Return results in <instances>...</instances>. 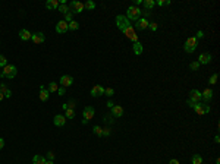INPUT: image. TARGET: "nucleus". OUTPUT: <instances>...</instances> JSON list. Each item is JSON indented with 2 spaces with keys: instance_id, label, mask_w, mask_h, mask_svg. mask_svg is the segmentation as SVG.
Listing matches in <instances>:
<instances>
[{
  "instance_id": "nucleus-33",
  "label": "nucleus",
  "mask_w": 220,
  "mask_h": 164,
  "mask_svg": "<svg viewBox=\"0 0 220 164\" xmlns=\"http://www.w3.org/2000/svg\"><path fill=\"white\" fill-rule=\"evenodd\" d=\"M4 66H7V59L3 54H0V68H4Z\"/></svg>"
},
{
  "instance_id": "nucleus-2",
  "label": "nucleus",
  "mask_w": 220,
  "mask_h": 164,
  "mask_svg": "<svg viewBox=\"0 0 220 164\" xmlns=\"http://www.w3.org/2000/svg\"><path fill=\"white\" fill-rule=\"evenodd\" d=\"M125 16L128 18V21H135V22H136V21L141 18V9H139L138 6H129Z\"/></svg>"
},
{
  "instance_id": "nucleus-43",
  "label": "nucleus",
  "mask_w": 220,
  "mask_h": 164,
  "mask_svg": "<svg viewBox=\"0 0 220 164\" xmlns=\"http://www.w3.org/2000/svg\"><path fill=\"white\" fill-rule=\"evenodd\" d=\"M68 107H69V109H75V100H71V101L68 103Z\"/></svg>"
},
{
  "instance_id": "nucleus-42",
  "label": "nucleus",
  "mask_w": 220,
  "mask_h": 164,
  "mask_svg": "<svg viewBox=\"0 0 220 164\" xmlns=\"http://www.w3.org/2000/svg\"><path fill=\"white\" fill-rule=\"evenodd\" d=\"M7 89H9V88H7V86H6V85H4V83H0V91H1V92H3V95H4V92H6V91H7Z\"/></svg>"
},
{
  "instance_id": "nucleus-51",
  "label": "nucleus",
  "mask_w": 220,
  "mask_h": 164,
  "mask_svg": "<svg viewBox=\"0 0 220 164\" xmlns=\"http://www.w3.org/2000/svg\"><path fill=\"white\" fill-rule=\"evenodd\" d=\"M214 142H216V144H219V142H220V138H219V135H216V136H214Z\"/></svg>"
},
{
  "instance_id": "nucleus-29",
  "label": "nucleus",
  "mask_w": 220,
  "mask_h": 164,
  "mask_svg": "<svg viewBox=\"0 0 220 164\" xmlns=\"http://www.w3.org/2000/svg\"><path fill=\"white\" fill-rule=\"evenodd\" d=\"M84 9H88V10L95 9V3H94V1H91V0H88V1L84 3Z\"/></svg>"
},
{
  "instance_id": "nucleus-13",
  "label": "nucleus",
  "mask_w": 220,
  "mask_h": 164,
  "mask_svg": "<svg viewBox=\"0 0 220 164\" xmlns=\"http://www.w3.org/2000/svg\"><path fill=\"white\" fill-rule=\"evenodd\" d=\"M110 110H112V116H113V117H122V116H123V107H122V106L115 104Z\"/></svg>"
},
{
  "instance_id": "nucleus-55",
  "label": "nucleus",
  "mask_w": 220,
  "mask_h": 164,
  "mask_svg": "<svg viewBox=\"0 0 220 164\" xmlns=\"http://www.w3.org/2000/svg\"><path fill=\"white\" fill-rule=\"evenodd\" d=\"M45 164H54V163H53V161H50V160H47V161H45Z\"/></svg>"
},
{
  "instance_id": "nucleus-47",
  "label": "nucleus",
  "mask_w": 220,
  "mask_h": 164,
  "mask_svg": "<svg viewBox=\"0 0 220 164\" xmlns=\"http://www.w3.org/2000/svg\"><path fill=\"white\" fill-rule=\"evenodd\" d=\"M3 147H4V139H3V138H0V150H1Z\"/></svg>"
},
{
  "instance_id": "nucleus-19",
  "label": "nucleus",
  "mask_w": 220,
  "mask_h": 164,
  "mask_svg": "<svg viewBox=\"0 0 220 164\" xmlns=\"http://www.w3.org/2000/svg\"><path fill=\"white\" fill-rule=\"evenodd\" d=\"M40 100H41V101H44V103L48 100V91L45 89V86H44V85H41V86H40Z\"/></svg>"
},
{
  "instance_id": "nucleus-8",
  "label": "nucleus",
  "mask_w": 220,
  "mask_h": 164,
  "mask_svg": "<svg viewBox=\"0 0 220 164\" xmlns=\"http://www.w3.org/2000/svg\"><path fill=\"white\" fill-rule=\"evenodd\" d=\"M211 53H203V54H200V57H198V63L200 65H208L210 62H211Z\"/></svg>"
},
{
  "instance_id": "nucleus-9",
  "label": "nucleus",
  "mask_w": 220,
  "mask_h": 164,
  "mask_svg": "<svg viewBox=\"0 0 220 164\" xmlns=\"http://www.w3.org/2000/svg\"><path fill=\"white\" fill-rule=\"evenodd\" d=\"M104 86H101V85H94L92 88H91V95L92 97H100V95H104Z\"/></svg>"
},
{
  "instance_id": "nucleus-36",
  "label": "nucleus",
  "mask_w": 220,
  "mask_h": 164,
  "mask_svg": "<svg viewBox=\"0 0 220 164\" xmlns=\"http://www.w3.org/2000/svg\"><path fill=\"white\" fill-rule=\"evenodd\" d=\"M104 94H106L107 97H113V95H115V89H113V88H106V89H104Z\"/></svg>"
},
{
  "instance_id": "nucleus-31",
  "label": "nucleus",
  "mask_w": 220,
  "mask_h": 164,
  "mask_svg": "<svg viewBox=\"0 0 220 164\" xmlns=\"http://www.w3.org/2000/svg\"><path fill=\"white\" fill-rule=\"evenodd\" d=\"M92 132H94L97 136H103V127H101V126H94V127H92Z\"/></svg>"
},
{
  "instance_id": "nucleus-24",
  "label": "nucleus",
  "mask_w": 220,
  "mask_h": 164,
  "mask_svg": "<svg viewBox=\"0 0 220 164\" xmlns=\"http://www.w3.org/2000/svg\"><path fill=\"white\" fill-rule=\"evenodd\" d=\"M191 163L192 164H203V157L200 154H194L192 158H191Z\"/></svg>"
},
{
  "instance_id": "nucleus-11",
  "label": "nucleus",
  "mask_w": 220,
  "mask_h": 164,
  "mask_svg": "<svg viewBox=\"0 0 220 164\" xmlns=\"http://www.w3.org/2000/svg\"><path fill=\"white\" fill-rule=\"evenodd\" d=\"M148 21L145 19V18H139L138 21H136V24H135V28L138 29V31H142V29H147L148 28Z\"/></svg>"
},
{
  "instance_id": "nucleus-18",
  "label": "nucleus",
  "mask_w": 220,
  "mask_h": 164,
  "mask_svg": "<svg viewBox=\"0 0 220 164\" xmlns=\"http://www.w3.org/2000/svg\"><path fill=\"white\" fill-rule=\"evenodd\" d=\"M31 37H32V34H31L28 29H21V31H19V38L22 41L31 40Z\"/></svg>"
},
{
  "instance_id": "nucleus-20",
  "label": "nucleus",
  "mask_w": 220,
  "mask_h": 164,
  "mask_svg": "<svg viewBox=\"0 0 220 164\" xmlns=\"http://www.w3.org/2000/svg\"><path fill=\"white\" fill-rule=\"evenodd\" d=\"M45 7L47 9H51V10L57 9L59 7V0H47L45 1Z\"/></svg>"
},
{
  "instance_id": "nucleus-54",
  "label": "nucleus",
  "mask_w": 220,
  "mask_h": 164,
  "mask_svg": "<svg viewBox=\"0 0 220 164\" xmlns=\"http://www.w3.org/2000/svg\"><path fill=\"white\" fill-rule=\"evenodd\" d=\"M3 98H4V95H3V92H1V91H0V101H1V100H3Z\"/></svg>"
},
{
  "instance_id": "nucleus-37",
  "label": "nucleus",
  "mask_w": 220,
  "mask_h": 164,
  "mask_svg": "<svg viewBox=\"0 0 220 164\" xmlns=\"http://www.w3.org/2000/svg\"><path fill=\"white\" fill-rule=\"evenodd\" d=\"M148 28H150L151 31H157V28H159V25H157L156 22H150V24H148Z\"/></svg>"
},
{
  "instance_id": "nucleus-7",
  "label": "nucleus",
  "mask_w": 220,
  "mask_h": 164,
  "mask_svg": "<svg viewBox=\"0 0 220 164\" xmlns=\"http://www.w3.org/2000/svg\"><path fill=\"white\" fill-rule=\"evenodd\" d=\"M123 34L129 38L131 41H133V42H136L138 41V35H136V32H135V29H133V27H129V28H126L125 31H123Z\"/></svg>"
},
{
  "instance_id": "nucleus-35",
  "label": "nucleus",
  "mask_w": 220,
  "mask_h": 164,
  "mask_svg": "<svg viewBox=\"0 0 220 164\" xmlns=\"http://www.w3.org/2000/svg\"><path fill=\"white\" fill-rule=\"evenodd\" d=\"M189 69H191V70H198V69H200V63H198V62H192V63L189 65Z\"/></svg>"
},
{
  "instance_id": "nucleus-56",
  "label": "nucleus",
  "mask_w": 220,
  "mask_h": 164,
  "mask_svg": "<svg viewBox=\"0 0 220 164\" xmlns=\"http://www.w3.org/2000/svg\"><path fill=\"white\" fill-rule=\"evenodd\" d=\"M216 164H220V158H217V160H216Z\"/></svg>"
},
{
  "instance_id": "nucleus-39",
  "label": "nucleus",
  "mask_w": 220,
  "mask_h": 164,
  "mask_svg": "<svg viewBox=\"0 0 220 164\" xmlns=\"http://www.w3.org/2000/svg\"><path fill=\"white\" fill-rule=\"evenodd\" d=\"M186 104H188V106H189L191 109H194V107H195V106H197L198 103H194L192 100H189V98H188V100H186Z\"/></svg>"
},
{
  "instance_id": "nucleus-45",
  "label": "nucleus",
  "mask_w": 220,
  "mask_h": 164,
  "mask_svg": "<svg viewBox=\"0 0 220 164\" xmlns=\"http://www.w3.org/2000/svg\"><path fill=\"white\" fill-rule=\"evenodd\" d=\"M203 37H204V32H203V31H198V32H197V37H195V38H203Z\"/></svg>"
},
{
  "instance_id": "nucleus-46",
  "label": "nucleus",
  "mask_w": 220,
  "mask_h": 164,
  "mask_svg": "<svg viewBox=\"0 0 220 164\" xmlns=\"http://www.w3.org/2000/svg\"><path fill=\"white\" fill-rule=\"evenodd\" d=\"M10 95H12V91H10V89H7V91L4 92V98H9Z\"/></svg>"
},
{
  "instance_id": "nucleus-3",
  "label": "nucleus",
  "mask_w": 220,
  "mask_h": 164,
  "mask_svg": "<svg viewBox=\"0 0 220 164\" xmlns=\"http://www.w3.org/2000/svg\"><path fill=\"white\" fill-rule=\"evenodd\" d=\"M116 25H118V28L123 32L126 28H129L131 27V24H129V21H128V18L125 16V15H118L116 16Z\"/></svg>"
},
{
  "instance_id": "nucleus-16",
  "label": "nucleus",
  "mask_w": 220,
  "mask_h": 164,
  "mask_svg": "<svg viewBox=\"0 0 220 164\" xmlns=\"http://www.w3.org/2000/svg\"><path fill=\"white\" fill-rule=\"evenodd\" d=\"M31 40L34 41L35 44H43L44 41H45V35H44L43 32H34L32 37H31Z\"/></svg>"
},
{
  "instance_id": "nucleus-30",
  "label": "nucleus",
  "mask_w": 220,
  "mask_h": 164,
  "mask_svg": "<svg viewBox=\"0 0 220 164\" xmlns=\"http://www.w3.org/2000/svg\"><path fill=\"white\" fill-rule=\"evenodd\" d=\"M65 117L74 119V117H75V111H74V109H68V110H65Z\"/></svg>"
},
{
  "instance_id": "nucleus-52",
  "label": "nucleus",
  "mask_w": 220,
  "mask_h": 164,
  "mask_svg": "<svg viewBox=\"0 0 220 164\" xmlns=\"http://www.w3.org/2000/svg\"><path fill=\"white\" fill-rule=\"evenodd\" d=\"M142 3V0H135V6H138V4H141Z\"/></svg>"
},
{
  "instance_id": "nucleus-41",
  "label": "nucleus",
  "mask_w": 220,
  "mask_h": 164,
  "mask_svg": "<svg viewBox=\"0 0 220 164\" xmlns=\"http://www.w3.org/2000/svg\"><path fill=\"white\" fill-rule=\"evenodd\" d=\"M47 160H50V161H53V160H54V152H53V151L47 152Z\"/></svg>"
},
{
  "instance_id": "nucleus-48",
  "label": "nucleus",
  "mask_w": 220,
  "mask_h": 164,
  "mask_svg": "<svg viewBox=\"0 0 220 164\" xmlns=\"http://www.w3.org/2000/svg\"><path fill=\"white\" fill-rule=\"evenodd\" d=\"M169 164H179V161H177L176 158H172V160L169 161Z\"/></svg>"
},
{
  "instance_id": "nucleus-17",
  "label": "nucleus",
  "mask_w": 220,
  "mask_h": 164,
  "mask_svg": "<svg viewBox=\"0 0 220 164\" xmlns=\"http://www.w3.org/2000/svg\"><path fill=\"white\" fill-rule=\"evenodd\" d=\"M213 94H214V92H213V89L207 88V89H204V91L201 92V100H204V101L207 103V101H210V100L213 98Z\"/></svg>"
},
{
  "instance_id": "nucleus-22",
  "label": "nucleus",
  "mask_w": 220,
  "mask_h": 164,
  "mask_svg": "<svg viewBox=\"0 0 220 164\" xmlns=\"http://www.w3.org/2000/svg\"><path fill=\"white\" fill-rule=\"evenodd\" d=\"M142 6L145 7V10H150V12H151V9L156 6V1H154V0H144V1H142Z\"/></svg>"
},
{
  "instance_id": "nucleus-32",
  "label": "nucleus",
  "mask_w": 220,
  "mask_h": 164,
  "mask_svg": "<svg viewBox=\"0 0 220 164\" xmlns=\"http://www.w3.org/2000/svg\"><path fill=\"white\" fill-rule=\"evenodd\" d=\"M63 21H66L68 24H69L71 21H74V13H72V12L69 10V12H68V13L65 15V19H63Z\"/></svg>"
},
{
  "instance_id": "nucleus-34",
  "label": "nucleus",
  "mask_w": 220,
  "mask_h": 164,
  "mask_svg": "<svg viewBox=\"0 0 220 164\" xmlns=\"http://www.w3.org/2000/svg\"><path fill=\"white\" fill-rule=\"evenodd\" d=\"M217 78H219V76H217V73H213V75L210 76V81H208V83H210V85H214V83H217Z\"/></svg>"
},
{
  "instance_id": "nucleus-1",
  "label": "nucleus",
  "mask_w": 220,
  "mask_h": 164,
  "mask_svg": "<svg viewBox=\"0 0 220 164\" xmlns=\"http://www.w3.org/2000/svg\"><path fill=\"white\" fill-rule=\"evenodd\" d=\"M16 73H18L16 66H13V65H7V66L3 68L0 76H1V78H6V79H13V78L16 76Z\"/></svg>"
},
{
  "instance_id": "nucleus-27",
  "label": "nucleus",
  "mask_w": 220,
  "mask_h": 164,
  "mask_svg": "<svg viewBox=\"0 0 220 164\" xmlns=\"http://www.w3.org/2000/svg\"><path fill=\"white\" fill-rule=\"evenodd\" d=\"M68 27H69V29H71V31H76V29L79 28V24H78L76 21H71V22L68 24Z\"/></svg>"
},
{
  "instance_id": "nucleus-23",
  "label": "nucleus",
  "mask_w": 220,
  "mask_h": 164,
  "mask_svg": "<svg viewBox=\"0 0 220 164\" xmlns=\"http://www.w3.org/2000/svg\"><path fill=\"white\" fill-rule=\"evenodd\" d=\"M45 158H44L43 155H34L32 157V164H45Z\"/></svg>"
},
{
  "instance_id": "nucleus-38",
  "label": "nucleus",
  "mask_w": 220,
  "mask_h": 164,
  "mask_svg": "<svg viewBox=\"0 0 220 164\" xmlns=\"http://www.w3.org/2000/svg\"><path fill=\"white\" fill-rule=\"evenodd\" d=\"M203 110H204V114H208L210 113V106L207 103H203Z\"/></svg>"
},
{
  "instance_id": "nucleus-14",
  "label": "nucleus",
  "mask_w": 220,
  "mask_h": 164,
  "mask_svg": "<svg viewBox=\"0 0 220 164\" xmlns=\"http://www.w3.org/2000/svg\"><path fill=\"white\" fill-rule=\"evenodd\" d=\"M53 123H54V126L62 127V126H65V123H66V117H65L63 114H56L54 119H53Z\"/></svg>"
},
{
  "instance_id": "nucleus-28",
  "label": "nucleus",
  "mask_w": 220,
  "mask_h": 164,
  "mask_svg": "<svg viewBox=\"0 0 220 164\" xmlns=\"http://www.w3.org/2000/svg\"><path fill=\"white\" fill-rule=\"evenodd\" d=\"M194 110H195V113H197V114L203 116V114H204V110H203V103H198V104L194 107Z\"/></svg>"
},
{
  "instance_id": "nucleus-4",
  "label": "nucleus",
  "mask_w": 220,
  "mask_h": 164,
  "mask_svg": "<svg viewBox=\"0 0 220 164\" xmlns=\"http://www.w3.org/2000/svg\"><path fill=\"white\" fill-rule=\"evenodd\" d=\"M197 38L195 37H189L188 40L185 41V44H183V50L186 51V53H194L195 51V48H197Z\"/></svg>"
},
{
  "instance_id": "nucleus-53",
  "label": "nucleus",
  "mask_w": 220,
  "mask_h": 164,
  "mask_svg": "<svg viewBox=\"0 0 220 164\" xmlns=\"http://www.w3.org/2000/svg\"><path fill=\"white\" fill-rule=\"evenodd\" d=\"M62 107H63V110H68L69 107H68V104H62Z\"/></svg>"
},
{
  "instance_id": "nucleus-21",
  "label": "nucleus",
  "mask_w": 220,
  "mask_h": 164,
  "mask_svg": "<svg viewBox=\"0 0 220 164\" xmlns=\"http://www.w3.org/2000/svg\"><path fill=\"white\" fill-rule=\"evenodd\" d=\"M142 51H144V48H142V44H141L139 41L133 42V53H135L136 56H141V54H142Z\"/></svg>"
},
{
  "instance_id": "nucleus-15",
  "label": "nucleus",
  "mask_w": 220,
  "mask_h": 164,
  "mask_svg": "<svg viewBox=\"0 0 220 164\" xmlns=\"http://www.w3.org/2000/svg\"><path fill=\"white\" fill-rule=\"evenodd\" d=\"M189 100H192L194 103H201V92L198 89H191L189 92Z\"/></svg>"
},
{
  "instance_id": "nucleus-49",
  "label": "nucleus",
  "mask_w": 220,
  "mask_h": 164,
  "mask_svg": "<svg viewBox=\"0 0 220 164\" xmlns=\"http://www.w3.org/2000/svg\"><path fill=\"white\" fill-rule=\"evenodd\" d=\"M156 4H159V6H164V1H163V0H159V1H156Z\"/></svg>"
},
{
  "instance_id": "nucleus-6",
  "label": "nucleus",
  "mask_w": 220,
  "mask_h": 164,
  "mask_svg": "<svg viewBox=\"0 0 220 164\" xmlns=\"http://www.w3.org/2000/svg\"><path fill=\"white\" fill-rule=\"evenodd\" d=\"M69 31V27H68V22L66 21H59L57 24H56V32L57 34H65V32H68Z\"/></svg>"
},
{
  "instance_id": "nucleus-25",
  "label": "nucleus",
  "mask_w": 220,
  "mask_h": 164,
  "mask_svg": "<svg viewBox=\"0 0 220 164\" xmlns=\"http://www.w3.org/2000/svg\"><path fill=\"white\" fill-rule=\"evenodd\" d=\"M57 89H59L57 82H50V83H48V88H47L48 92H57Z\"/></svg>"
},
{
  "instance_id": "nucleus-50",
  "label": "nucleus",
  "mask_w": 220,
  "mask_h": 164,
  "mask_svg": "<svg viewBox=\"0 0 220 164\" xmlns=\"http://www.w3.org/2000/svg\"><path fill=\"white\" fill-rule=\"evenodd\" d=\"M113 106H115V103H113V101H109V103H107V107H109V109H112Z\"/></svg>"
},
{
  "instance_id": "nucleus-12",
  "label": "nucleus",
  "mask_w": 220,
  "mask_h": 164,
  "mask_svg": "<svg viewBox=\"0 0 220 164\" xmlns=\"http://www.w3.org/2000/svg\"><path fill=\"white\" fill-rule=\"evenodd\" d=\"M94 113H95L94 107H91V106H87V107L84 109V111H82V114H84V119L89 122V120H91V119L94 117Z\"/></svg>"
},
{
  "instance_id": "nucleus-44",
  "label": "nucleus",
  "mask_w": 220,
  "mask_h": 164,
  "mask_svg": "<svg viewBox=\"0 0 220 164\" xmlns=\"http://www.w3.org/2000/svg\"><path fill=\"white\" fill-rule=\"evenodd\" d=\"M57 92H59V95H65V88H63V86H60V88L57 89Z\"/></svg>"
},
{
  "instance_id": "nucleus-10",
  "label": "nucleus",
  "mask_w": 220,
  "mask_h": 164,
  "mask_svg": "<svg viewBox=\"0 0 220 164\" xmlns=\"http://www.w3.org/2000/svg\"><path fill=\"white\" fill-rule=\"evenodd\" d=\"M63 88H68V86H71L72 83H74V78L71 76V75H63L62 78H60V82H59Z\"/></svg>"
},
{
  "instance_id": "nucleus-5",
  "label": "nucleus",
  "mask_w": 220,
  "mask_h": 164,
  "mask_svg": "<svg viewBox=\"0 0 220 164\" xmlns=\"http://www.w3.org/2000/svg\"><path fill=\"white\" fill-rule=\"evenodd\" d=\"M68 6L72 13H81L84 10V3H81V1H71V4H68Z\"/></svg>"
},
{
  "instance_id": "nucleus-26",
  "label": "nucleus",
  "mask_w": 220,
  "mask_h": 164,
  "mask_svg": "<svg viewBox=\"0 0 220 164\" xmlns=\"http://www.w3.org/2000/svg\"><path fill=\"white\" fill-rule=\"evenodd\" d=\"M57 10H59L60 13H63V15H66V13L69 12V6H68V4H59V7H57Z\"/></svg>"
},
{
  "instance_id": "nucleus-40",
  "label": "nucleus",
  "mask_w": 220,
  "mask_h": 164,
  "mask_svg": "<svg viewBox=\"0 0 220 164\" xmlns=\"http://www.w3.org/2000/svg\"><path fill=\"white\" fill-rule=\"evenodd\" d=\"M110 132H112V130H110V127H104V129H103V136H109V135H110Z\"/></svg>"
}]
</instances>
